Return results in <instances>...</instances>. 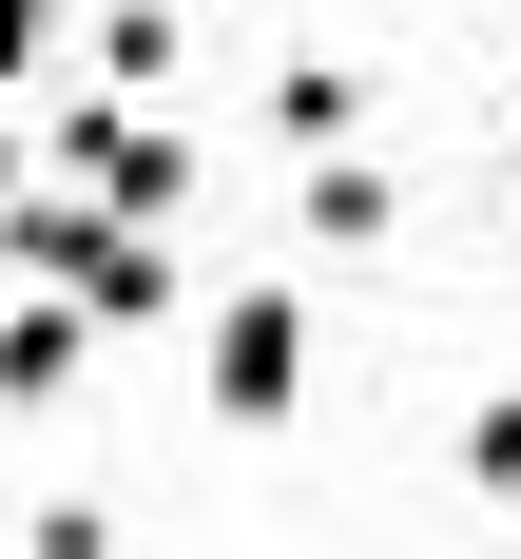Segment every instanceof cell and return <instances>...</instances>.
I'll use <instances>...</instances> for the list:
<instances>
[{
	"mask_svg": "<svg viewBox=\"0 0 521 559\" xmlns=\"http://www.w3.org/2000/svg\"><path fill=\"white\" fill-rule=\"evenodd\" d=\"M271 135H289V155L367 135V78H347V58H289V78H271Z\"/></svg>",
	"mask_w": 521,
	"mask_h": 559,
	"instance_id": "obj_6",
	"label": "cell"
},
{
	"mask_svg": "<svg viewBox=\"0 0 521 559\" xmlns=\"http://www.w3.org/2000/svg\"><path fill=\"white\" fill-rule=\"evenodd\" d=\"M309 231H329V251H387V231H405V174L329 135V155H309Z\"/></svg>",
	"mask_w": 521,
	"mask_h": 559,
	"instance_id": "obj_5",
	"label": "cell"
},
{
	"mask_svg": "<svg viewBox=\"0 0 521 559\" xmlns=\"http://www.w3.org/2000/svg\"><path fill=\"white\" fill-rule=\"evenodd\" d=\"M58 155L97 174V213H174V193H193V135H155V116H97V97L58 116Z\"/></svg>",
	"mask_w": 521,
	"mask_h": 559,
	"instance_id": "obj_3",
	"label": "cell"
},
{
	"mask_svg": "<svg viewBox=\"0 0 521 559\" xmlns=\"http://www.w3.org/2000/svg\"><path fill=\"white\" fill-rule=\"evenodd\" d=\"M502 20H521V0H502Z\"/></svg>",
	"mask_w": 521,
	"mask_h": 559,
	"instance_id": "obj_12",
	"label": "cell"
},
{
	"mask_svg": "<svg viewBox=\"0 0 521 559\" xmlns=\"http://www.w3.org/2000/svg\"><path fill=\"white\" fill-rule=\"evenodd\" d=\"M463 502H521V386L483 405V425H463Z\"/></svg>",
	"mask_w": 521,
	"mask_h": 559,
	"instance_id": "obj_8",
	"label": "cell"
},
{
	"mask_svg": "<svg viewBox=\"0 0 521 559\" xmlns=\"http://www.w3.org/2000/svg\"><path fill=\"white\" fill-rule=\"evenodd\" d=\"M502 193H521V155H502Z\"/></svg>",
	"mask_w": 521,
	"mask_h": 559,
	"instance_id": "obj_11",
	"label": "cell"
},
{
	"mask_svg": "<svg viewBox=\"0 0 521 559\" xmlns=\"http://www.w3.org/2000/svg\"><path fill=\"white\" fill-rule=\"evenodd\" d=\"M20 193H39V155H20V135H0V251H20Z\"/></svg>",
	"mask_w": 521,
	"mask_h": 559,
	"instance_id": "obj_10",
	"label": "cell"
},
{
	"mask_svg": "<svg viewBox=\"0 0 521 559\" xmlns=\"http://www.w3.org/2000/svg\"><path fill=\"white\" fill-rule=\"evenodd\" d=\"M78 367H97V309H78V289H39V309H0V405H58Z\"/></svg>",
	"mask_w": 521,
	"mask_h": 559,
	"instance_id": "obj_4",
	"label": "cell"
},
{
	"mask_svg": "<svg viewBox=\"0 0 521 559\" xmlns=\"http://www.w3.org/2000/svg\"><path fill=\"white\" fill-rule=\"evenodd\" d=\"M20 271H39V289H78L97 329H155V309H174L155 213H39V193H20Z\"/></svg>",
	"mask_w": 521,
	"mask_h": 559,
	"instance_id": "obj_1",
	"label": "cell"
},
{
	"mask_svg": "<svg viewBox=\"0 0 521 559\" xmlns=\"http://www.w3.org/2000/svg\"><path fill=\"white\" fill-rule=\"evenodd\" d=\"M193 386H213V425H251V444H271L289 405H309V309H289V289H232V309H213V367H193Z\"/></svg>",
	"mask_w": 521,
	"mask_h": 559,
	"instance_id": "obj_2",
	"label": "cell"
},
{
	"mask_svg": "<svg viewBox=\"0 0 521 559\" xmlns=\"http://www.w3.org/2000/svg\"><path fill=\"white\" fill-rule=\"evenodd\" d=\"M20 78H58V0H0V97Z\"/></svg>",
	"mask_w": 521,
	"mask_h": 559,
	"instance_id": "obj_9",
	"label": "cell"
},
{
	"mask_svg": "<svg viewBox=\"0 0 521 559\" xmlns=\"http://www.w3.org/2000/svg\"><path fill=\"white\" fill-rule=\"evenodd\" d=\"M97 78H116V97H155V78H174V0H116V20H97Z\"/></svg>",
	"mask_w": 521,
	"mask_h": 559,
	"instance_id": "obj_7",
	"label": "cell"
}]
</instances>
